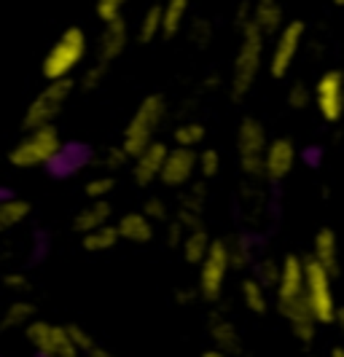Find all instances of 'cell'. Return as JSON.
<instances>
[{
	"label": "cell",
	"instance_id": "8992f818",
	"mask_svg": "<svg viewBox=\"0 0 344 357\" xmlns=\"http://www.w3.org/2000/svg\"><path fill=\"white\" fill-rule=\"evenodd\" d=\"M334 280L326 268L317 266L309 255H304V301L317 325H334L339 298L334 290Z\"/></svg>",
	"mask_w": 344,
	"mask_h": 357
},
{
	"label": "cell",
	"instance_id": "1f68e13d",
	"mask_svg": "<svg viewBox=\"0 0 344 357\" xmlns=\"http://www.w3.org/2000/svg\"><path fill=\"white\" fill-rule=\"evenodd\" d=\"M113 191H116V175H110V172H94L87 178L84 183V197L91 199V202H103V199H110L113 197Z\"/></svg>",
	"mask_w": 344,
	"mask_h": 357
},
{
	"label": "cell",
	"instance_id": "7c38bea8",
	"mask_svg": "<svg viewBox=\"0 0 344 357\" xmlns=\"http://www.w3.org/2000/svg\"><path fill=\"white\" fill-rule=\"evenodd\" d=\"M312 105L326 124L336 126L344 119V73L331 68L312 84Z\"/></svg>",
	"mask_w": 344,
	"mask_h": 357
},
{
	"label": "cell",
	"instance_id": "cb8c5ba5",
	"mask_svg": "<svg viewBox=\"0 0 344 357\" xmlns=\"http://www.w3.org/2000/svg\"><path fill=\"white\" fill-rule=\"evenodd\" d=\"M191 0H164L162 3V38L172 40L188 27Z\"/></svg>",
	"mask_w": 344,
	"mask_h": 357
},
{
	"label": "cell",
	"instance_id": "74e56055",
	"mask_svg": "<svg viewBox=\"0 0 344 357\" xmlns=\"http://www.w3.org/2000/svg\"><path fill=\"white\" fill-rule=\"evenodd\" d=\"M124 6H127V0H94V17L103 24H108L113 19L124 17Z\"/></svg>",
	"mask_w": 344,
	"mask_h": 357
},
{
	"label": "cell",
	"instance_id": "d6986e66",
	"mask_svg": "<svg viewBox=\"0 0 344 357\" xmlns=\"http://www.w3.org/2000/svg\"><path fill=\"white\" fill-rule=\"evenodd\" d=\"M248 22L269 40V38L277 36V30L288 19H285V8H283L280 0H250V19Z\"/></svg>",
	"mask_w": 344,
	"mask_h": 357
},
{
	"label": "cell",
	"instance_id": "83f0119b",
	"mask_svg": "<svg viewBox=\"0 0 344 357\" xmlns=\"http://www.w3.org/2000/svg\"><path fill=\"white\" fill-rule=\"evenodd\" d=\"M119 245H121V239H119V231H116L113 223L100 226V229H94L89 234H81V248L87 252H110L116 250Z\"/></svg>",
	"mask_w": 344,
	"mask_h": 357
},
{
	"label": "cell",
	"instance_id": "603a6c76",
	"mask_svg": "<svg viewBox=\"0 0 344 357\" xmlns=\"http://www.w3.org/2000/svg\"><path fill=\"white\" fill-rule=\"evenodd\" d=\"M30 215H33V204L27 199L14 197V194H3L0 197V234L19 229L22 223H27Z\"/></svg>",
	"mask_w": 344,
	"mask_h": 357
},
{
	"label": "cell",
	"instance_id": "e0dca14e",
	"mask_svg": "<svg viewBox=\"0 0 344 357\" xmlns=\"http://www.w3.org/2000/svg\"><path fill=\"white\" fill-rule=\"evenodd\" d=\"M309 258L317 266L326 268L331 277H339V271H342V250H339V234L334 231L331 226H320L315 231Z\"/></svg>",
	"mask_w": 344,
	"mask_h": 357
},
{
	"label": "cell",
	"instance_id": "5b68a950",
	"mask_svg": "<svg viewBox=\"0 0 344 357\" xmlns=\"http://www.w3.org/2000/svg\"><path fill=\"white\" fill-rule=\"evenodd\" d=\"M167 113H170V105H167L164 94H148L140 100V105L135 107V113L129 116L127 126L121 132V140H119V145L127 151L129 159L159 140V132L167 121Z\"/></svg>",
	"mask_w": 344,
	"mask_h": 357
},
{
	"label": "cell",
	"instance_id": "d4e9b609",
	"mask_svg": "<svg viewBox=\"0 0 344 357\" xmlns=\"http://www.w3.org/2000/svg\"><path fill=\"white\" fill-rule=\"evenodd\" d=\"M213 239H216V236H210V231H207L204 226L188 229V231L183 234L181 245H178V252H181V258L188 266H200L202 258L207 255L210 245H213Z\"/></svg>",
	"mask_w": 344,
	"mask_h": 357
},
{
	"label": "cell",
	"instance_id": "f1b7e54d",
	"mask_svg": "<svg viewBox=\"0 0 344 357\" xmlns=\"http://www.w3.org/2000/svg\"><path fill=\"white\" fill-rule=\"evenodd\" d=\"M204 137H207V129L197 119L181 121V124H175V129H172V145L188 148V151H200L202 145H204Z\"/></svg>",
	"mask_w": 344,
	"mask_h": 357
},
{
	"label": "cell",
	"instance_id": "bcb514c9",
	"mask_svg": "<svg viewBox=\"0 0 344 357\" xmlns=\"http://www.w3.org/2000/svg\"><path fill=\"white\" fill-rule=\"evenodd\" d=\"M331 3H334V6H342L344 8V0H331Z\"/></svg>",
	"mask_w": 344,
	"mask_h": 357
},
{
	"label": "cell",
	"instance_id": "6da1fadb",
	"mask_svg": "<svg viewBox=\"0 0 344 357\" xmlns=\"http://www.w3.org/2000/svg\"><path fill=\"white\" fill-rule=\"evenodd\" d=\"M274 290V309L288 322L290 336L299 344H312L317 339V322L304 301V255L288 252L280 258V277Z\"/></svg>",
	"mask_w": 344,
	"mask_h": 357
},
{
	"label": "cell",
	"instance_id": "e575fe53",
	"mask_svg": "<svg viewBox=\"0 0 344 357\" xmlns=\"http://www.w3.org/2000/svg\"><path fill=\"white\" fill-rule=\"evenodd\" d=\"M253 274L255 280L261 282V285L267 287V290H272L277 285V277H280V261L277 258H258L253 264Z\"/></svg>",
	"mask_w": 344,
	"mask_h": 357
},
{
	"label": "cell",
	"instance_id": "f546056e",
	"mask_svg": "<svg viewBox=\"0 0 344 357\" xmlns=\"http://www.w3.org/2000/svg\"><path fill=\"white\" fill-rule=\"evenodd\" d=\"M226 250H229L232 268H253V264L258 261V258H255L253 239H250V236H245V234L229 236V239H226Z\"/></svg>",
	"mask_w": 344,
	"mask_h": 357
},
{
	"label": "cell",
	"instance_id": "d590c367",
	"mask_svg": "<svg viewBox=\"0 0 344 357\" xmlns=\"http://www.w3.org/2000/svg\"><path fill=\"white\" fill-rule=\"evenodd\" d=\"M285 102L293 110L312 107V84H307V81H290L288 91H285Z\"/></svg>",
	"mask_w": 344,
	"mask_h": 357
},
{
	"label": "cell",
	"instance_id": "ac0fdd59",
	"mask_svg": "<svg viewBox=\"0 0 344 357\" xmlns=\"http://www.w3.org/2000/svg\"><path fill=\"white\" fill-rule=\"evenodd\" d=\"M113 226H116V231H119V239L127 242V245H148V242H154V236H156V223H154L143 210L121 213L113 220Z\"/></svg>",
	"mask_w": 344,
	"mask_h": 357
},
{
	"label": "cell",
	"instance_id": "8fae6325",
	"mask_svg": "<svg viewBox=\"0 0 344 357\" xmlns=\"http://www.w3.org/2000/svg\"><path fill=\"white\" fill-rule=\"evenodd\" d=\"M304 38H307V22L304 19H288L272 40V49H269V75L283 81L288 78L301 46H304Z\"/></svg>",
	"mask_w": 344,
	"mask_h": 357
},
{
	"label": "cell",
	"instance_id": "ee69618b",
	"mask_svg": "<svg viewBox=\"0 0 344 357\" xmlns=\"http://www.w3.org/2000/svg\"><path fill=\"white\" fill-rule=\"evenodd\" d=\"M334 328L344 331V304H339V309H336V317H334Z\"/></svg>",
	"mask_w": 344,
	"mask_h": 357
},
{
	"label": "cell",
	"instance_id": "ba28073f",
	"mask_svg": "<svg viewBox=\"0 0 344 357\" xmlns=\"http://www.w3.org/2000/svg\"><path fill=\"white\" fill-rule=\"evenodd\" d=\"M232 261H229V250H226V239H213L207 255L202 258L197 266V296L204 304H218L223 298L226 282L232 277Z\"/></svg>",
	"mask_w": 344,
	"mask_h": 357
},
{
	"label": "cell",
	"instance_id": "60d3db41",
	"mask_svg": "<svg viewBox=\"0 0 344 357\" xmlns=\"http://www.w3.org/2000/svg\"><path fill=\"white\" fill-rule=\"evenodd\" d=\"M81 357H119V355H116L113 349H108V347H103L100 341L94 339V341L89 344V347H87V349L81 352Z\"/></svg>",
	"mask_w": 344,
	"mask_h": 357
},
{
	"label": "cell",
	"instance_id": "2e32d148",
	"mask_svg": "<svg viewBox=\"0 0 344 357\" xmlns=\"http://www.w3.org/2000/svg\"><path fill=\"white\" fill-rule=\"evenodd\" d=\"M129 40H132V30H129V24L124 17L103 24L100 38H97V56H94V59L110 68L113 62H119V59L124 56Z\"/></svg>",
	"mask_w": 344,
	"mask_h": 357
},
{
	"label": "cell",
	"instance_id": "836d02e7",
	"mask_svg": "<svg viewBox=\"0 0 344 357\" xmlns=\"http://www.w3.org/2000/svg\"><path fill=\"white\" fill-rule=\"evenodd\" d=\"M108 65H103V62H91V65H87L84 70H78V75H75V89L81 91H94L100 89L103 84H105V78H108Z\"/></svg>",
	"mask_w": 344,
	"mask_h": 357
},
{
	"label": "cell",
	"instance_id": "f35d334b",
	"mask_svg": "<svg viewBox=\"0 0 344 357\" xmlns=\"http://www.w3.org/2000/svg\"><path fill=\"white\" fill-rule=\"evenodd\" d=\"M143 213L159 226V223H167L170 218H172V210H170V204L164 202L162 197H148L143 204Z\"/></svg>",
	"mask_w": 344,
	"mask_h": 357
},
{
	"label": "cell",
	"instance_id": "d6a6232c",
	"mask_svg": "<svg viewBox=\"0 0 344 357\" xmlns=\"http://www.w3.org/2000/svg\"><path fill=\"white\" fill-rule=\"evenodd\" d=\"M223 169V159H220V151L213 145H202L197 151V178L202 180H213L220 175Z\"/></svg>",
	"mask_w": 344,
	"mask_h": 357
},
{
	"label": "cell",
	"instance_id": "4dcf8cb0",
	"mask_svg": "<svg viewBox=\"0 0 344 357\" xmlns=\"http://www.w3.org/2000/svg\"><path fill=\"white\" fill-rule=\"evenodd\" d=\"M91 164H94L100 172H110V175H116L119 169L129 167V156H127V151L116 143V145L103 148L100 153H94V156H91Z\"/></svg>",
	"mask_w": 344,
	"mask_h": 357
},
{
	"label": "cell",
	"instance_id": "b9f144b4",
	"mask_svg": "<svg viewBox=\"0 0 344 357\" xmlns=\"http://www.w3.org/2000/svg\"><path fill=\"white\" fill-rule=\"evenodd\" d=\"M175 301L181 306H191L200 301V296H197V287H178L175 290Z\"/></svg>",
	"mask_w": 344,
	"mask_h": 357
},
{
	"label": "cell",
	"instance_id": "3957f363",
	"mask_svg": "<svg viewBox=\"0 0 344 357\" xmlns=\"http://www.w3.org/2000/svg\"><path fill=\"white\" fill-rule=\"evenodd\" d=\"M65 153V140L57 124L24 129L22 137L8 151V164L14 169H43L54 167L59 156Z\"/></svg>",
	"mask_w": 344,
	"mask_h": 357
},
{
	"label": "cell",
	"instance_id": "7bdbcfd3",
	"mask_svg": "<svg viewBox=\"0 0 344 357\" xmlns=\"http://www.w3.org/2000/svg\"><path fill=\"white\" fill-rule=\"evenodd\" d=\"M200 357H234V355H229V352H223V349H218V347H207Z\"/></svg>",
	"mask_w": 344,
	"mask_h": 357
},
{
	"label": "cell",
	"instance_id": "8d00e7d4",
	"mask_svg": "<svg viewBox=\"0 0 344 357\" xmlns=\"http://www.w3.org/2000/svg\"><path fill=\"white\" fill-rule=\"evenodd\" d=\"M0 282L3 287L8 290V293H14V296H24L33 282H30V277H27V271H22V268H11V271H6L3 277H0Z\"/></svg>",
	"mask_w": 344,
	"mask_h": 357
},
{
	"label": "cell",
	"instance_id": "484cf974",
	"mask_svg": "<svg viewBox=\"0 0 344 357\" xmlns=\"http://www.w3.org/2000/svg\"><path fill=\"white\" fill-rule=\"evenodd\" d=\"M239 301L250 314L264 317L269 312V290L261 285L253 274H248V277L239 280Z\"/></svg>",
	"mask_w": 344,
	"mask_h": 357
},
{
	"label": "cell",
	"instance_id": "f6af8a7d",
	"mask_svg": "<svg viewBox=\"0 0 344 357\" xmlns=\"http://www.w3.org/2000/svg\"><path fill=\"white\" fill-rule=\"evenodd\" d=\"M328 357H344V347H331V349H328Z\"/></svg>",
	"mask_w": 344,
	"mask_h": 357
},
{
	"label": "cell",
	"instance_id": "9a60e30c",
	"mask_svg": "<svg viewBox=\"0 0 344 357\" xmlns=\"http://www.w3.org/2000/svg\"><path fill=\"white\" fill-rule=\"evenodd\" d=\"M167 151H170V145L164 143V140H156V143H151L148 148H143L137 156L129 159V175H132L137 188H148V185L159 183Z\"/></svg>",
	"mask_w": 344,
	"mask_h": 357
},
{
	"label": "cell",
	"instance_id": "4316f807",
	"mask_svg": "<svg viewBox=\"0 0 344 357\" xmlns=\"http://www.w3.org/2000/svg\"><path fill=\"white\" fill-rule=\"evenodd\" d=\"M132 38H135L137 43H143V46L156 43V40L162 38V3H151L143 14H140Z\"/></svg>",
	"mask_w": 344,
	"mask_h": 357
},
{
	"label": "cell",
	"instance_id": "9c48e42d",
	"mask_svg": "<svg viewBox=\"0 0 344 357\" xmlns=\"http://www.w3.org/2000/svg\"><path fill=\"white\" fill-rule=\"evenodd\" d=\"M22 333L38 357H81V349L73 341L68 322L36 317Z\"/></svg>",
	"mask_w": 344,
	"mask_h": 357
},
{
	"label": "cell",
	"instance_id": "277c9868",
	"mask_svg": "<svg viewBox=\"0 0 344 357\" xmlns=\"http://www.w3.org/2000/svg\"><path fill=\"white\" fill-rule=\"evenodd\" d=\"M89 54V38L81 27H68L49 46V52L40 62V73L46 81H75L78 70L84 68Z\"/></svg>",
	"mask_w": 344,
	"mask_h": 357
},
{
	"label": "cell",
	"instance_id": "44dd1931",
	"mask_svg": "<svg viewBox=\"0 0 344 357\" xmlns=\"http://www.w3.org/2000/svg\"><path fill=\"white\" fill-rule=\"evenodd\" d=\"M108 223H113V204H110V199H103V202L87 199V204L73 215V231L78 234V236L94 231L100 226H108Z\"/></svg>",
	"mask_w": 344,
	"mask_h": 357
},
{
	"label": "cell",
	"instance_id": "5bb4252c",
	"mask_svg": "<svg viewBox=\"0 0 344 357\" xmlns=\"http://www.w3.org/2000/svg\"><path fill=\"white\" fill-rule=\"evenodd\" d=\"M194 178H197V151L170 145V151H167V156H164L159 183H162L164 188L183 191L186 185L194 183Z\"/></svg>",
	"mask_w": 344,
	"mask_h": 357
},
{
	"label": "cell",
	"instance_id": "ab89813d",
	"mask_svg": "<svg viewBox=\"0 0 344 357\" xmlns=\"http://www.w3.org/2000/svg\"><path fill=\"white\" fill-rule=\"evenodd\" d=\"M191 30H188V38L194 40V46H207L210 40H213V24L207 22V19H194L191 24H188Z\"/></svg>",
	"mask_w": 344,
	"mask_h": 357
},
{
	"label": "cell",
	"instance_id": "ffe728a7",
	"mask_svg": "<svg viewBox=\"0 0 344 357\" xmlns=\"http://www.w3.org/2000/svg\"><path fill=\"white\" fill-rule=\"evenodd\" d=\"M207 333H210V341L213 347L229 352V355H239L242 352V333L237 328V322L223 314V312H216L210 320H207Z\"/></svg>",
	"mask_w": 344,
	"mask_h": 357
},
{
	"label": "cell",
	"instance_id": "7402d4cb",
	"mask_svg": "<svg viewBox=\"0 0 344 357\" xmlns=\"http://www.w3.org/2000/svg\"><path fill=\"white\" fill-rule=\"evenodd\" d=\"M36 317V301H30L24 296H17V298H11V304L0 312V331H24Z\"/></svg>",
	"mask_w": 344,
	"mask_h": 357
},
{
	"label": "cell",
	"instance_id": "7a4b0ae2",
	"mask_svg": "<svg viewBox=\"0 0 344 357\" xmlns=\"http://www.w3.org/2000/svg\"><path fill=\"white\" fill-rule=\"evenodd\" d=\"M264 62H267V38L250 22H245L239 27V43L229 73V94L234 102H242L253 91L255 81L264 70Z\"/></svg>",
	"mask_w": 344,
	"mask_h": 357
},
{
	"label": "cell",
	"instance_id": "30bf717a",
	"mask_svg": "<svg viewBox=\"0 0 344 357\" xmlns=\"http://www.w3.org/2000/svg\"><path fill=\"white\" fill-rule=\"evenodd\" d=\"M267 145H269V132L261 119L255 116H245L239 124H237V164L242 169V175L250 180L261 178V164H264V153H267Z\"/></svg>",
	"mask_w": 344,
	"mask_h": 357
},
{
	"label": "cell",
	"instance_id": "4fadbf2b",
	"mask_svg": "<svg viewBox=\"0 0 344 357\" xmlns=\"http://www.w3.org/2000/svg\"><path fill=\"white\" fill-rule=\"evenodd\" d=\"M299 164V145L288 135H280L269 140L267 153H264V164H261V178L267 183H283Z\"/></svg>",
	"mask_w": 344,
	"mask_h": 357
},
{
	"label": "cell",
	"instance_id": "52a82bcc",
	"mask_svg": "<svg viewBox=\"0 0 344 357\" xmlns=\"http://www.w3.org/2000/svg\"><path fill=\"white\" fill-rule=\"evenodd\" d=\"M75 94V81H46V86L38 91L27 102L22 116V129H36V126H52L62 116V110Z\"/></svg>",
	"mask_w": 344,
	"mask_h": 357
}]
</instances>
